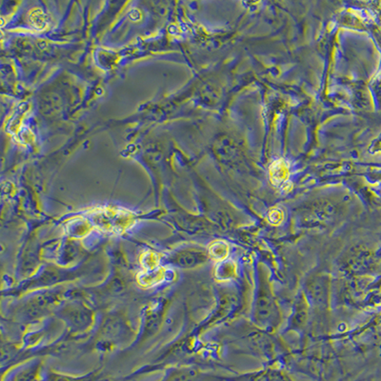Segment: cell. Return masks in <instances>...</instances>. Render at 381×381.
Masks as SVG:
<instances>
[{
  "mask_svg": "<svg viewBox=\"0 0 381 381\" xmlns=\"http://www.w3.org/2000/svg\"><path fill=\"white\" fill-rule=\"evenodd\" d=\"M227 253V249H226V245L224 244H219V245H215L213 246L212 250L209 252V255L210 256H215V257H218V258H221L223 257Z\"/></svg>",
  "mask_w": 381,
  "mask_h": 381,
  "instance_id": "obj_5",
  "label": "cell"
},
{
  "mask_svg": "<svg viewBox=\"0 0 381 381\" xmlns=\"http://www.w3.org/2000/svg\"><path fill=\"white\" fill-rule=\"evenodd\" d=\"M276 308L275 299L270 290L269 281L261 273L258 296L256 298V316L257 321L262 324H270L276 317Z\"/></svg>",
  "mask_w": 381,
  "mask_h": 381,
  "instance_id": "obj_1",
  "label": "cell"
},
{
  "mask_svg": "<svg viewBox=\"0 0 381 381\" xmlns=\"http://www.w3.org/2000/svg\"><path fill=\"white\" fill-rule=\"evenodd\" d=\"M209 252L197 247H188L178 250L167 258V262L179 268L193 269L197 268L209 260Z\"/></svg>",
  "mask_w": 381,
  "mask_h": 381,
  "instance_id": "obj_2",
  "label": "cell"
},
{
  "mask_svg": "<svg viewBox=\"0 0 381 381\" xmlns=\"http://www.w3.org/2000/svg\"><path fill=\"white\" fill-rule=\"evenodd\" d=\"M327 284L321 278H316L310 284V294L314 299L322 302V298L327 293Z\"/></svg>",
  "mask_w": 381,
  "mask_h": 381,
  "instance_id": "obj_3",
  "label": "cell"
},
{
  "mask_svg": "<svg viewBox=\"0 0 381 381\" xmlns=\"http://www.w3.org/2000/svg\"><path fill=\"white\" fill-rule=\"evenodd\" d=\"M308 315V308L306 309V303L304 300H300L298 302V306L296 307V315H295V320L297 326H301L303 323H305V320L307 318Z\"/></svg>",
  "mask_w": 381,
  "mask_h": 381,
  "instance_id": "obj_4",
  "label": "cell"
}]
</instances>
